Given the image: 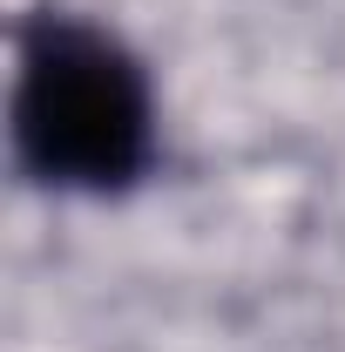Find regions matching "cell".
<instances>
[{
	"instance_id": "1",
	"label": "cell",
	"mask_w": 345,
	"mask_h": 352,
	"mask_svg": "<svg viewBox=\"0 0 345 352\" xmlns=\"http://www.w3.org/2000/svg\"><path fill=\"white\" fill-rule=\"evenodd\" d=\"M156 142V109L115 34L47 14L21 34L14 149L54 190H122Z\"/></svg>"
}]
</instances>
